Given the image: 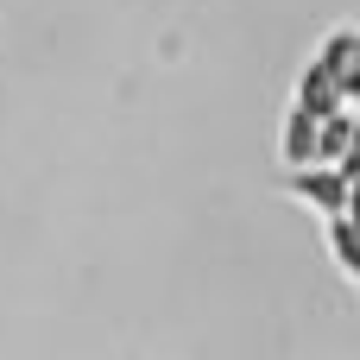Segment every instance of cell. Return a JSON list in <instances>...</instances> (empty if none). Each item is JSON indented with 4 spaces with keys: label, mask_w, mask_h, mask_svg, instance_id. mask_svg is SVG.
Returning a JSON list of instances; mask_svg holds the SVG:
<instances>
[{
    "label": "cell",
    "mask_w": 360,
    "mask_h": 360,
    "mask_svg": "<svg viewBox=\"0 0 360 360\" xmlns=\"http://www.w3.org/2000/svg\"><path fill=\"white\" fill-rule=\"evenodd\" d=\"M278 158H285V171H310V165H323V120H310V114H285V133H278Z\"/></svg>",
    "instance_id": "3957f363"
},
{
    "label": "cell",
    "mask_w": 360,
    "mask_h": 360,
    "mask_svg": "<svg viewBox=\"0 0 360 360\" xmlns=\"http://www.w3.org/2000/svg\"><path fill=\"white\" fill-rule=\"evenodd\" d=\"M291 108H297V114H310V120H329V114H342L348 101H342V89L329 82V70L310 57V63H304V76H297V95H291Z\"/></svg>",
    "instance_id": "277c9868"
},
{
    "label": "cell",
    "mask_w": 360,
    "mask_h": 360,
    "mask_svg": "<svg viewBox=\"0 0 360 360\" xmlns=\"http://www.w3.org/2000/svg\"><path fill=\"white\" fill-rule=\"evenodd\" d=\"M323 228H329V253H335V266L360 285V221H354V215H335V221H323Z\"/></svg>",
    "instance_id": "5b68a950"
},
{
    "label": "cell",
    "mask_w": 360,
    "mask_h": 360,
    "mask_svg": "<svg viewBox=\"0 0 360 360\" xmlns=\"http://www.w3.org/2000/svg\"><path fill=\"white\" fill-rule=\"evenodd\" d=\"M354 127H360V120L348 114V108L323 120V165H342V152H348V139H354Z\"/></svg>",
    "instance_id": "8992f818"
},
{
    "label": "cell",
    "mask_w": 360,
    "mask_h": 360,
    "mask_svg": "<svg viewBox=\"0 0 360 360\" xmlns=\"http://www.w3.org/2000/svg\"><path fill=\"white\" fill-rule=\"evenodd\" d=\"M285 190H291L297 202H310L323 221L348 215V177H342L335 165H310V171H291V177H285Z\"/></svg>",
    "instance_id": "6da1fadb"
},
{
    "label": "cell",
    "mask_w": 360,
    "mask_h": 360,
    "mask_svg": "<svg viewBox=\"0 0 360 360\" xmlns=\"http://www.w3.org/2000/svg\"><path fill=\"white\" fill-rule=\"evenodd\" d=\"M348 215L360 221V177H348Z\"/></svg>",
    "instance_id": "ba28073f"
},
{
    "label": "cell",
    "mask_w": 360,
    "mask_h": 360,
    "mask_svg": "<svg viewBox=\"0 0 360 360\" xmlns=\"http://www.w3.org/2000/svg\"><path fill=\"white\" fill-rule=\"evenodd\" d=\"M335 171H342V177H360V127H354V139H348V152H342Z\"/></svg>",
    "instance_id": "52a82bcc"
},
{
    "label": "cell",
    "mask_w": 360,
    "mask_h": 360,
    "mask_svg": "<svg viewBox=\"0 0 360 360\" xmlns=\"http://www.w3.org/2000/svg\"><path fill=\"white\" fill-rule=\"evenodd\" d=\"M316 63L329 70V82L342 89V101H360V32L354 25H335L316 51Z\"/></svg>",
    "instance_id": "7a4b0ae2"
}]
</instances>
